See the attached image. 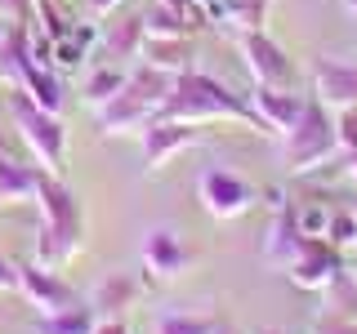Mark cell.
Returning a JSON list of instances; mask_svg holds the SVG:
<instances>
[{
    "instance_id": "obj_23",
    "label": "cell",
    "mask_w": 357,
    "mask_h": 334,
    "mask_svg": "<svg viewBox=\"0 0 357 334\" xmlns=\"http://www.w3.org/2000/svg\"><path fill=\"white\" fill-rule=\"evenodd\" d=\"M143 27H148V36H161V40H165V36H188L197 22L188 18V14H178V9H170V5H161V0H156L148 14H143Z\"/></svg>"
},
{
    "instance_id": "obj_29",
    "label": "cell",
    "mask_w": 357,
    "mask_h": 334,
    "mask_svg": "<svg viewBox=\"0 0 357 334\" xmlns=\"http://www.w3.org/2000/svg\"><path fill=\"white\" fill-rule=\"evenodd\" d=\"M0 14L14 22H31V0H0Z\"/></svg>"
},
{
    "instance_id": "obj_3",
    "label": "cell",
    "mask_w": 357,
    "mask_h": 334,
    "mask_svg": "<svg viewBox=\"0 0 357 334\" xmlns=\"http://www.w3.org/2000/svg\"><path fill=\"white\" fill-rule=\"evenodd\" d=\"M170 89H174V76L156 72V67H148V63H139L126 76V89H121L112 103L98 107V129H103V134H143L156 120L161 103L170 98Z\"/></svg>"
},
{
    "instance_id": "obj_14",
    "label": "cell",
    "mask_w": 357,
    "mask_h": 334,
    "mask_svg": "<svg viewBox=\"0 0 357 334\" xmlns=\"http://www.w3.org/2000/svg\"><path fill=\"white\" fill-rule=\"evenodd\" d=\"M312 89L326 107H353L357 103V63L321 58L312 67Z\"/></svg>"
},
{
    "instance_id": "obj_34",
    "label": "cell",
    "mask_w": 357,
    "mask_h": 334,
    "mask_svg": "<svg viewBox=\"0 0 357 334\" xmlns=\"http://www.w3.org/2000/svg\"><path fill=\"white\" fill-rule=\"evenodd\" d=\"M9 36H14V27H9V18L0 14V49H5V45H9Z\"/></svg>"
},
{
    "instance_id": "obj_24",
    "label": "cell",
    "mask_w": 357,
    "mask_h": 334,
    "mask_svg": "<svg viewBox=\"0 0 357 334\" xmlns=\"http://www.w3.org/2000/svg\"><path fill=\"white\" fill-rule=\"evenodd\" d=\"M326 241L335 245V250H353V245H357V214H353L349 205H344V209H331Z\"/></svg>"
},
{
    "instance_id": "obj_32",
    "label": "cell",
    "mask_w": 357,
    "mask_h": 334,
    "mask_svg": "<svg viewBox=\"0 0 357 334\" xmlns=\"http://www.w3.org/2000/svg\"><path fill=\"white\" fill-rule=\"evenodd\" d=\"M85 5H89V14H94V18H107L112 9L121 5V0H85Z\"/></svg>"
},
{
    "instance_id": "obj_28",
    "label": "cell",
    "mask_w": 357,
    "mask_h": 334,
    "mask_svg": "<svg viewBox=\"0 0 357 334\" xmlns=\"http://www.w3.org/2000/svg\"><path fill=\"white\" fill-rule=\"evenodd\" d=\"M308 334H357V321L353 317H335V312H331V317H321Z\"/></svg>"
},
{
    "instance_id": "obj_10",
    "label": "cell",
    "mask_w": 357,
    "mask_h": 334,
    "mask_svg": "<svg viewBox=\"0 0 357 334\" xmlns=\"http://www.w3.org/2000/svg\"><path fill=\"white\" fill-rule=\"evenodd\" d=\"M18 289H22V299H27L31 308H40V317L45 312H63V308L81 303V294H76L54 267H40V263H22L18 267Z\"/></svg>"
},
{
    "instance_id": "obj_31",
    "label": "cell",
    "mask_w": 357,
    "mask_h": 334,
    "mask_svg": "<svg viewBox=\"0 0 357 334\" xmlns=\"http://www.w3.org/2000/svg\"><path fill=\"white\" fill-rule=\"evenodd\" d=\"M94 334H130V330H126V321H121V317H98Z\"/></svg>"
},
{
    "instance_id": "obj_12",
    "label": "cell",
    "mask_w": 357,
    "mask_h": 334,
    "mask_svg": "<svg viewBox=\"0 0 357 334\" xmlns=\"http://www.w3.org/2000/svg\"><path fill=\"white\" fill-rule=\"evenodd\" d=\"M304 103H308L304 94H295V89H273V85H255V94H250V107L259 111L264 129L277 134V138H282V134L299 120Z\"/></svg>"
},
{
    "instance_id": "obj_17",
    "label": "cell",
    "mask_w": 357,
    "mask_h": 334,
    "mask_svg": "<svg viewBox=\"0 0 357 334\" xmlns=\"http://www.w3.org/2000/svg\"><path fill=\"white\" fill-rule=\"evenodd\" d=\"M223 321L210 312H178V308H161L152 317V334H219Z\"/></svg>"
},
{
    "instance_id": "obj_4",
    "label": "cell",
    "mask_w": 357,
    "mask_h": 334,
    "mask_svg": "<svg viewBox=\"0 0 357 334\" xmlns=\"http://www.w3.org/2000/svg\"><path fill=\"white\" fill-rule=\"evenodd\" d=\"M340 156V143H335V116L326 111L321 98H308L299 120L282 134V165L290 174H312L321 165Z\"/></svg>"
},
{
    "instance_id": "obj_35",
    "label": "cell",
    "mask_w": 357,
    "mask_h": 334,
    "mask_svg": "<svg viewBox=\"0 0 357 334\" xmlns=\"http://www.w3.org/2000/svg\"><path fill=\"white\" fill-rule=\"evenodd\" d=\"M344 9H349V14L357 18V0H344Z\"/></svg>"
},
{
    "instance_id": "obj_26",
    "label": "cell",
    "mask_w": 357,
    "mask_h": 334,
    "mask_svg": "<svg viewBox=\"0 0 357 334\" xmlns=\"http://www.w3.org/2000/svg\"><path fill=\"white\" fill-rule=\"evenodd\" d=\"M295 223H299V232H304V237H321V241H326L331 209L326 205H304V209H295Z\"/></svg>"
},
{
    "instance_id": "obj_38",
    "label": "cell",
    "mask_w": 357,
    "mask_h": 334,
    "mask_svg": "<svg viewBox=\"0 0 357 334\" xmlns=\"http://www.w3.org/2000/svg\"><path fill=\"white\" fill-rule=\"evenodd\" d=\"M353 281H357V263H353Z\"/></svg>"
},
{
    "instance_id": "obj_9",
    "label": "cell",
    "mask_w": 357,
    "mask_h": 334,
    "mask_svg": "<svg viewBox=\"0 0 357 334\" xmlns=\"http://www.w3.org/2000/svg\"><path fill=\"white\" fill-rule=\"evenodd\" d=\"M139 138H143V161H148V170H161V165H170L178 152L197 148V143L206 138V125H188V120H152Z\"/></svg>"
},
{
    "instance_id": "obj_6",
    "label": "cell",
    "mask_w": 357,
    "mask_h": 334,
    "mask_svg": "<svg viewBox=\"0 0 357 334\" xmlns=\"http://www.w3.org/2000/svg\"><path fill=\"white\" fill-rule=\"evenodd\" d=\"M197 200L206 205V214L210 218H241L245 209H255V200H259V192H255L250 183H245L241 174H232V170H206L197 178Z\"/></svg>"
},
{
    "instance_id": "obj_37",
    "label": "cell",
    "mask_w": 357,
    "mask_h": 334,
    "mask_svg": "<svg viewBox=\"0 0 357 334\" xmlns=\"http://www.w3.org/2000/svg\"><path fill=\"white\" fill-rule=\"evenodd\" d=\"M349 209H353V214H357V200H349Z\"/></svg>"
},
{
    "instance_id": "obj_30",
    "label": "cell",
    "mask_w": 357,
    "mask_h": 334,
    "mask_svg": "<svg viewBox=\"0 0 357 334\" xmlns=\"http://www.w3.org/2000/svg\"><path fill=\"white\" fill-rule=\"evenodd\" d=\"M0 289H18V263H9L0 254Z\"/></svg>"
},
{
    "instance_id": "obj_36",
    "label": "cell",
    "mask_w": 357,
    "mask_h": 334,
    "mask_svg": "<svg viewBox=\"0 0 357 334\" xmlns=\"http://www.w3.org/2000/svg\"><path fill=\"white\" fill-rule=\"evenodd\" d=\"M349 178H353V183H357V156H353V165H349Z\"/></svg>"
},
{
    "instance_id": "obj_13",
    "label": "cell",
    "mask_w": 357,
    "mask_h": 334,
    "mask_svg": "<svg viewBox=\"0 0 357 334\" xmlns=\"http://www.w3.org/2000/svg\"><path fill=\"white\" fill-rule=\"evenodd\" d=\"M188 263H192V254H188V245L170 228H152L143 237V267H148L156 281H174Z\"/></svg>"
},
{
    "instance_id": "obj_25",
    "label": "cell",
    "mask_w": 357,
    "mask_h": 334,
    "mask_svg": "<svg viewBox=\"0 0 357 334\" xmlns=\"http://www.w3.org/2000/svg\"><path fill=\"white\" fill-rule=\"evenodd\" d=\"M335 143H340V152L357 156V103L335 107Z\"/></svg>"
},
{
    "instance_id": "obj_11",
    "label": "cell",
    "mask_w": 357,
    "mask_h": 334,
    "mask_svg": "<svg viewBox=\"0 0 357 334\" xmlns=\"http://www.w3.org/2000/svg\"><path fill=\"white\" fill-rule=\"evenodd\" d=\"M268 205H273V223H268V237H264V259L268 263H277V267H290V259H295L299 250H304V232H299V223H295V209L286 205V196L277 192H268Z\"/></svg>"
},
{
    "instance_id": "obj_7",
    "label": "cell",
    "mask_w": 357,
    "mask_h": 334,
    "mask_svg": "<svg viewBox=\"0 0 357 334\" xmlns=\"http://www.w3.org/2000/svg\"><path fill=\"white\" fill-rule=\"evenodd\" d=\"M237 40H241V58H245V72L255 76V85L295 89V63L268 31H245Z\"/></svg>"
},
{
    "instance_id": "obj_21",
    "label": "cell",
    "mask_w": 357,
    "mask_h": 334,
    "mask_svg": "<svg viewBox=\"0 0 357 334\" xmlns=\"http://www.w3.org/2000/svg\"><path fill=\"white\" fill-rule=\"evenodd\" d=\"M264 22H268V0H223L219 9V27H232L237 36L264 31Z\"/></svg>"
},
{
    "instance_id": "obj_18",
    "label": "cell",
    "mask_w": 357,
    "mask_h": 334,
    "mask_svg": "<svg viewBox=\"0 0 357 334\" xmlns=\"http://www.w3.org/2000/svg\"><path fill=\"white\" fill-rule=\"evenodd\" d=\"M94 326H98L94 303H72L63 312H45L36 321V334H94Z\"/></svg>"
},
{
    "instance_id": "obj_27",
    "label": "cell",
    "mask_w": 357,
    "mask_h": 334,
    "mask_svg": "<svg viewBox=\"0 0 357 334\" xmlns=\"http://www.w3.org/2000/svg\"><path fill=\"white\" fill-rule=\"evenodd\" d=\"M85 54H89V49L72 36V31L54 40V63H59V67H81V63H85Z\"/></svg>"
},
{
    "instance_id": "obj_8",
    "label": "cell",
    "mask_w": 357,
    "mask_h": 334,
    "mask_svg": "<svg viewBox=\"0 0 357 334\" xmlns=\"http://www.w3.org/2000/svg\"><path fill=\"white\" fill-rule=\"evenodd\" d=\"M286 276H290V281H295L299 289H312V294H321V289H331V285L344 276V259H340V250H335L331 241L308 237V241H304V250L290 259Z\"/></svg>"
},
{
    "instance_id": "obj_2",
    "label": "cell",
    "mask_w": 357,
    "mask_h": 334,
    "mask_svg": "<svg viewBox=\"0 0 357 334\" xmlns=\"http://www.w3.org/2000/svg\"><path fill=\"white\" fill-rule=\"evenodd\" d=\"M36 209H40V237H36V259L40 267H67L81 254V241H85V218H81V200L72 196V187L63 178L45 174L36 178Z\"/></svg>"
},
{
    "instance_id": "obj_15",
    "label": "cell",
    "mask_w": 357,
    "mask_h": 334,
    "mask_svg": "<svg viewBox=\"0 0 357 334\" xmlns=\"http://www.w3.org/2000/svg\"><path fill=\"white\" fill-rule=\"evenodd\" d=\"M139 63H148V67H156V72H165V76H183V72H192V45H188V36H165V40L148 36Z\"/></svg>"
},
{
    "instance_id": "obj_1",
    "label": "cell",
    "mask_w": 357,
    "mask_h": 334,
    "mask_svg": "<svg viewBox=\"0 0 357 334\" xmlns=\"http://www.w3.org/2000/svg\"><path fill=\"white\" fill-rule=\"evenodd\" d=\"M156 120H188V125H215V120H232V125H250V129H264L259 111L250 107V98L232 94L223 81L206 72H183L174 76V89L170 98L161 103ZM268 134V129H264Z\"/></svg>"
},
{
    "instance_id": "obj_19",
    "label": "cell",
    "mask_w": 357,
    "mask_h": 334,
    "mask_svg": "<svg viewBox=\"0 0 357 334\" xmlns=\"http://www.w3.org/2000/svg\"><path fill=\"white\" fill-rule=\"evenodd\" d=\"M143 40H148L143 14H139V18H121L116 27L107 31V40H103V54H107L112 63H130V58H139V54H143Z\"/></svg>"
},
{
    "instance_id": "obj_33",
    "label": "cell",
    "mask_w": 357,
    "mask_h": 334,
    "mask_svg": "<svg viewBox=\"0 0 357 334\" xmlns=\"http://www.w3.org/2000/svg\"><path fill=\"white\" fill-rule=\"evenodd\" d=\"M161 5H170V9H178V14H188L192 22H201V14L192 9V0H161Z\"/></svg>"
},
{
    "instance_id": "obj_16",
    "label": "cell",
    "mask_w": 357,
    "mask_h": 334,
    "mask_svg": "<svg viewBox=\"0 0 357 334\" xmlns=\"http://www.w3.org/2000/svg\"><path fill=\"white\" fill-rule=\"evenodd\" d=\"M36 178H40V165H18L0 143V200H31Z\"/></svg>"
},
{
    "instance_id": "obj_20",
    "label": "cell",
    "mask_w": 357,
    "mask_h": 334,
    "mask_svg": "<svg viewBox=\"0 0 357 334\" xmlns=\"http://www.w3.org/2000/svg\"><path fill=\"white\" fill-rule=\"evenodd\" d=\"M126 76H130V72H121L116 63H112V67H89L85 81H81V98L98 111L103 103H112V98L126 89Z\"/></svg>"
},
{
    "instance_id": "obj_5",
    "label": "cell",
    "mask_w": 357,
    "mask_h": 334,
    "mask_svg": "<svg viewBox=\"0 0 357 334\" xmlns=\"http://www.w3.org/2000/svg\"><path fill=\"white\" fill-rule=\"evenodd\" d=\"M9 116H14L22 143H27V152L36 156L40 170L63 178V170H67V129H63V120L54 116V111L36 107L22 89H9Z\"/></svg>"
},
{
    "instance_id": "obj_22",
    "label": "cell",
    "mask_w": 357,
    "mask_h": 334,
    "mask_svg": "<svg viewBox=\"0 0 357 334\" xmlns=\"http://www.w3.org/2000/svg\"><path fill=\"white\" fill-rule=\"evenodd\" d=\"M134 299H139V281L116 272V276H107V281H98V289H94V299H89V303H94L98 317H103V312H121V308H130Z\"/></svg>"
},
{
    "instance_id": "obj_39",
    "label": "cell",
    "mask_w": 357,
    "mask_h": 334,
    "mask_svg": "<svg viewBox=\"0 0 357 334\" xmlns=\"http://www.w3.org/2000/svg\"><path fill=\"white\" fill-rule=\"evenodd\" d=\"M219 334H223V330H219Z\"/></svg>"
}]
</instances>
